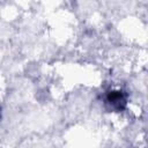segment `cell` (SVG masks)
I'll return each instance as SVG.
<instances>
[{"instance_id": "obj_1", "label": "cell", "mask_w": 148, "mask_h": 148, "mask_svg": "<svg viewBox=\"0 0 148 148\" xmlns=\"http://www.w3.org/2000/svg\"><path fill=\"white\" fill-rule=\"evenodd\" d=\"M106 102L116 110H121L125 105V96L121 91H111L108 95Z\"/></svg>"}]
</instances>
